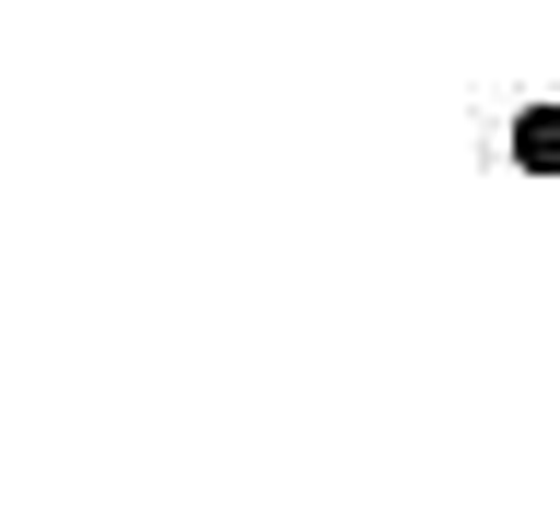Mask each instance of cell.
<instances>
[{
    "label": "cell",
    "mask_w": 560,
    "mask_h": 525,
    "mask_svg": "<svg viewBox=\"0 0 560 525\" xmlns=\"http://www.w3.org/2000/svg\"><path fill=\"white\" fill-rule=\"evenodd\" d=\"M514 164L525 175H560V105H525V117H514Z\"/></svg>",
    "instance_id": "obj_1"
}]
</instances>
